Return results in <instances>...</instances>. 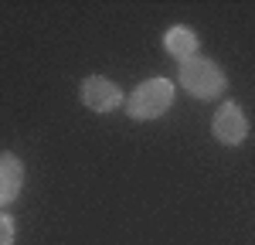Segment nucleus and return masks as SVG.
Listing matches in <instances>:
<instances>
[{"label": "nucleus", "mask_w": 255, "mask_h": 245, "mask_svg": "<svg viewBox=\"0 0 255 245\" xmlns=\"http://www.w3.org/2000/svg\"><path fill=\"white\" fill-rule=\"evenodd\" d=\"M180 85L194 96V99H218L225 92V72L218 68L215 61L208 58H191V61H180Z\"/></svg>", "instance_id": "f257e3e1"}, {"label": "nucleus", "mask_w": 255, "mask_h": 245, "mask_svg": "<svg viewBox=\"0 0 255 245\" xmlns=\"http://www.w3.org/2000/svg\"><path fill=\"white\" fill-rule=\"evenodd\" d=\"M174 102V82L170 79H146L126 102V113L133 120H157Z\"/></svg>", "instance_id": "f03ea898"}, {"label": "nucleus", "mask_w": 255, "mask_h": 245, "mask_svg": "<svg viewBox=\"0 0 255 245\" xmlns=\"http://www.w3.org/2000/svg\"><path fill=\"white\" fill-rule=\"evenodd\" d=\"M82 102L92 109V113H113L123 106V89L113 79H102V75H89L82 82Z\"/></svg>", "instance_id": "7ed1b4c3"}, {"label": "nucleus", "mask_w": 255, "mask_h": 245, "mask_svg": "<svg viewBox=\"0 0 255 245\" xmlns=\"http://www.w3.org/2000/svg\"><path fill=\"white\" fill-rule=\"evenodd\" d=\"M215 136L225 146H238V143L249 136V120L245 113L238 109V102H225L215 113Z\"/></svg>", "instance_id": "20e7f679"}, {"label": "nucleus", "mask_w": 255, "mask_h": 245, "mask_svg": "<svg viewBox=\"0 0 255 245\" xmlns=\"http://www.w3.org/2000/svg\"><path fill=\"white\" fill-rule=\"evenodd\" d=\"M24 187V163L14 153H0V204H10Z\"/></svg>", "instance_id": "39448f33"}, {"label": "nucleus", "mask_w": 255, "mask_h": 245, "mask_svg": "<svg viewBox=\"0 0 255 245\" xmlns=\"http://www.w3.org/2000/svg\"><path fill=\"white\" fill-rule=\"evenodd\" d=\"M163 48H167V55H174L177 61H191L197 58V34L191 27H170L167 34H163Z\"/></svg>", "instance_id": "423d86ee"}, {"label": "nucleus", "mask_w": 255, "mask_h": 245, "mask_svg": "<svg viewBox=\"0 0 255 245\" xmlns=\"http://www.w3.org/2000/svg\"><path fill=\"white\" fill-rule=\"evenodd\" d=\"M0 245H14V218L0 215Z\"/></svg>", "instance_id": "0eeeda50"}]
</instances>
